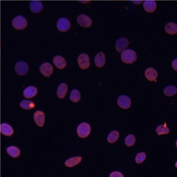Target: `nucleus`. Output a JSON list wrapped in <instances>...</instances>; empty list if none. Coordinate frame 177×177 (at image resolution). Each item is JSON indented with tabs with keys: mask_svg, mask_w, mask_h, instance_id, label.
Wrapping results in <instances>:
<instances>
[{
	"mask_svg": "<svg viewBox=\"0 0 177 177\" xmlns=\"http://www.w3.org/2000/svg\"><path fill=\"white\" fill-rule=\"evenodd\" d=\"M121 59L126 64H132L137 59V55L135 52L131 49L124 50L121 52Z\"/></svg>",
	"mask_w": 177,
	"mask_h": 177,
	"instance_id": "nucleus-1",
	"label": "nucleus"
},
{
	"mask_svg": "<svg viewBox=\"0 0 177 177\" xmlns=\"http://www.w3.org/2000/svg\"><path fill=\"white\" fill-rule=\"evenodd\" d=\"M12 25L15 29L21 31L26 28L27 27V20L23 16H17L12 19Z\"/></svg>",
	"mask_w": 177,
	"mask_h": 177,
	"instance_id": "nucleus-2",
	"label": "nucleus"
},
{
	"mask_svg": "<svg viewBox=\"0 0 177 177\" xmlns=\"http://www.w3.org/2000/svg\"><path fill=\"white\" fill-rule=\"evenodd\" d=\"M91 132V127L86 122L80 124L77 128V135L80 138L87 137Z\"/></svg>",
	"mask_w": 177,
	"mask_h": 177,
	"instance_id": "nucleus-3",
	"label": "nucleus"
},
{
	"mask_svg": "<svg viewBox=\"0 0 177 177\" xmlns=\"http://www.w3.org/2000/svg\"><path fill=\"white\" fill-rule=\"evenodd\" d=\"M77 22L83 28H90L92 25V20L86 14H80L77 18Z\"/></svg>",
	"mask_w": 177,
	"mask_h": 177,
	"instance_id": "nucleus-4",
	"label": "nucleus"
},
{
	"mask_svg": "<svg viewBox=\"0 0 177 177\" xmlns=\"http://www.w3.org/2000/svg\"><path fill=\"white\" fill-rule=\"evenodd\" d=\"M71 27V23L67 18H61L58 19L57 22V28L59 31L65 32L68 31Z\"/></svg>",
	"mask_w": 177,
	"mask_h": 177,
	"instance_id": "nucleus-5",
	"label": "nucleus"
},
{
	"mask_svg": "<svg viewBox=\"0 0 177 177\" xmlns=\"http://www.w3.org/2000/svg\"><path fill=\"white\" fill-rule=\"evenodd\" d=\"M29 70L28 64L25 61H18L15 64V71L19 75H25Z\"/></svg>",
	"mask_w": 177,
	"mask_h": 177,
	"instance_id": "nucleus-6",
	"label": "nucleus"
},
{
	"mask_svg": "<svg viewBox=\"0 0 177 177\" xmlns=\"http://www.w3.org/2000/svg\"><path fill=\"white\" fill-rule=\"evenodd\" d=\"M77 62H78L79 67L83 70H86L90 67V62L88 54H81L77 58Z\"/></svg>",
	"mask_w": 177,
	"mask_h": 177,
	"instance_id": "nucleus-7",
	"label": "nucleus"
},
{
	"mask_svg": "<svg viewBox=\"0 0 177 177\" xmlns=\"http://www.w3.org/2000/svg\"><path fill=\"white\" fill-rule=\"evenodd\" d=\"M117 105L122 109H129L131 105V99L126 96H120L117 99Z\"/></svg>",
	"mask_w": 177,
	"mask_h": 177,
	"instance_id": "nucleus-8",
	"label": "nucleus"
},
{
	"mask_svg": "<svg viewBox=\"0 0 177 177\" xmlns=\"http://www.w3.org/2000/svg\"><path fill=\"white\" fill-rule=\"evenodd\" d=\"M129 45V41L126 38L120 37L115 43V49L118 53H121L124 50L127 49Z\"/></svg>",
	"mask_w": 177,
	"mask_h": 177,
	"instance_id": "nucleus-9",
	"label": "nucleus"
},
{
	"mask_svg": "<svg viewBox=\"0 0 177 177\" xmlns=\"http://www.w3.org/2000/svg\"><path fill=\"white\" fill-rule=\"evenodd\" d=\"M40 71L42 75L49 77L52 74L54 69L52 64L49 63H43L40 67Z\"/></svg>",
	"mask_w": 177,
	"mask_h": 177,
	"instance_id": "nucleus-10",
	"label": "nucleus"
},
{
	"mask_svg": "<svg viewBox=\"0 0 177 177\" xmlns=\"http://www.w3.org/2000/svg\"><path fill=\"white\" fill-rule=\"evenodd\" d=\"M34 119L38 126L43 127L45 121V115L41 111H37L34 114Z\"/></svg>",
	"mask_w": 177,
	"mask_h": 177,
	"instance_id": "nucleus-11",
	"label": "nucleus"
},
{
	"mask_svg": "<svg viewBox=\"0 0 177 177\" xmlns=\"http://www.w3.org/2000/svg\"><path fill=\"white\" fill-rule=\"evenodd\" d=\"M94 63L96 66L98 68H102L104 66L106 63L105 54L102 52H100L97 54L94 59Z\"/></svg>",
	"mask_w": 177,
	"mask_h": 177,
	"instance_id": "nucleus-12",
	"label": "nucleus"
},
{
	"mask_svg": "<svg viewBox=\"0 0 177 177\" xmlns=\"http://www.w3.org/2000/svg\"><path fill=\"white\" fill-rule=\"evenodd\" d=\"M30 10L34 14L41 12L43 9V5L40 1H32L30 3Z\"/></svg>",
	"mask_w": 177,
	"mask_h": 177,
	"instance_id": "nucleus-13",
	"label": "nucleus"
},
{
	"mask_svg": "<svg viewBox=\"0 0 177 177\" xmlns=\"http://www.w3.org/2000/svg\"><path fill=\"white\" fill-rule=\"evenodd\" d=\"M53 63L54 65L60 70H62L66 66V61L65 59L61 55L55 56L53 59Z\"/></svg>",
	"mask_w": 177,
	"mask_h": 177,
	"instance_id": "nucleus-14",
	"label": "nucleus"
},
{
	"mask_svg": "<svg viewBox=\"0 0 177 177\" xmlns=\"http://www.w3.org/2000/svg\"><path fill=\"white\" fill-rule=\"evenodd\" d=\"M145 77L149 81H155L158 77V72L153 68H148L145 71Z\"/></svg>",
	"mask_w": 177,
	"mask_h": 177,
	"instance_id": "nucleus-15",
	"label": "nucleus"
},
{
	"mask_svg": "<svg viewBox=\"0 0 177 177\" xmlns=\"http://www.w3.org/2000/svg\"><path fill=\"white\" fill-rule=\"evenodd\" d=\"M37 94V89L36 87L34 86H28L23 91V96L25 98L31 99L33 98Z\"/></svg>",
	"mask_w": 177,
	"mask_h": 177,
	"instance_id": "nucleus-16",
	"label": "nucleus"
},
{
	"mask_svg": "<svg viewBox=\"0 0 177 177\" xmlns=\"http://www.w3.org/2000/svg\"><path fill=\"white\" fill-rule=\"evenodd\" d=\"M143 7L147 12L153 13L157 8V3L155 1H145Z\"/></svg>",
	"mask_w": 177,
	"mask_h": 177,
	"instance_id": "nucleus-17",
	"label": "nucleus"
},
{
	"mask_svg": "<svg viewBox=\"0 0 177 177\" xmlns=\"http://www.w3.org/2000/svg\"><path fill=\"white\" fill-rule=\"evenodd\" d=\"M0 128H1V132L3 135L10 137L14 133V129H12V126L7 123H2Z\"/></svg>",
	"mask_w": 177,
	"mask_h": 177,
	"instance_id": "nucleus-18",
	"label": "nucleus"
},
{
	"mask_svg": "<svg viewBox=\"0 0 177 177\" xmlns=\"http://www.w3.org/2000/svg\"><path fill=\"white\" fill-rule=\"evenodd\" d=\"M82 157L80 156L74 157L70 158H68V160L64 162V165H65L68 167H72L77 166V164L81 162Z\"/></svg>",
	"mask_w": 177,
	"mask_h": 177,
	"instance_id": "nucleus-19",
	"label": "nucleus"
},
{
	"mask_svg": "<svg viewBox=\"0 0 177 177\" xmlns=\"http://www.w3.org/2000/svg\"><path fill=\"white\" fill-rule=\"evenodd\" d=\"M68 91V86L66 83H61L58 86L57 96L59 99H63L66 96Z\"/></svg>",
	"mask_w": 177,
	"mask_h": 177,
	"instance_id": "nucleus-20",
	"label": "nucleus"
},
{
	"mask_svg": "<svg viewBox=\"0 0 177 177\" xmlns=\"http://www.w3.org/2000/svg\"><path fill=\"white\" fill-rule=\"evenodd\" d=\"M7 152L12 158L18 157L21 154V151L18 147L14 146H8L7 148Z\"/></svg>",
	"mask_w": 177,
	"mask_h": 177,
	"instance_id": "nucleus-21",
	"label": "nucleus"
},
{
	"mask_svg": "<svg viewBox=\"0 0 177 177\" xmlns=\"http://www.w3.org/2000/svg\"><path fill=\"white\" fill-rule=\"evenodd\" d=\"M165 31L167 34L170 35H175L177 33V25L174 23H168L165 27Z\"/></svg>",
	"mask_w": 177,
	"mask_h": 177,
	"instance_id": "nucleus-22",
	"label": "nucleus"
},
{
	"mask_svg": "<svg viewBox=\"0 0 177 177\" xmlns=\"http://www.w3.org/2000/svg\"><path fill=\"white\" fill-rule=\"evenodd\" d=\"M20 107L21 108L25 110H32L35 107V104L32 101L29 100H23L20 102L19 104Z\"/></svg>",
	"mask_w": 177,
	"mask_h": 177,
	"instance_id": "nucleus-23",
	"label": "nucleus"
},
{
	"mask_svg": "<svg viewBox=\"0 0 177 177\" xmlns=\"http://www.w3.org/2000/svg\"><path fill=\"white\" fill-rule=\"evenodd\" d=\"M177 89L176 87L175 86H168L164 90V93L166 95V96L171 97L173 96L176 94Z\"/></svg>",
	"mask_w": 177,
	"mask_h": 177,
	"instance_id": "nucleus-24",
	"label": "nucleus"
},
{
	"mask_svg": "<svg viewBox=\"0 0 177 177\" xmlns=\"http://www.w3.org/2000/svg\"><path fill=\"white\" fill-rule=\"evenodd\" d=\"M119 138V133L117 131H111L109 135L108 136L107 140L110 144H114L115 142L117 141Z\"/></svg>",
	"mask_w": 177,
	"mask_h": 177,
	"instance_id": "nucleus-25",
	"label": "nucleus"
},
{
	"mask_svg": "<svg viewBox=\"0 0 177 177\" xmlns=\"http://www.w3.org/2000/svg\"><path fill=\"white\" fill-rule=\"evenodd\" d=\"M81 93L79 90H73L70 94V99L73 102H77L81 100Z\"/></svg>",
	"mask_w": 177,
	"mask_h": 177,
	"instance_id": "nucleus-26",
	"label": "nucleus"
},
{
	"mask_svg": "<svg viewBox=\"0 0 177 177\" xmlns=\"http://www.w3.org/2000/svg\"><path fill=\"white\" fill-rule=\"evenodd\" d=\"M165 124H162L158 126L157 129L156 131L158 135H166L170 133V129L166 126V123Z\"/></svg>",
	"mask_w": 177,
	"mask_h": 177,
	"instance_id": "nucleus-27",
	"label": "nucleus"
},
{
	"mask_svg": "<svg viewBox=\"0 0 177 177\" xmlns=\"http://www.w3.org/2000/svg\"><path fill=\"white\" fill-rule=\"evenodd\" d=\"M135 140L136 139L134 135L132 134L128 135L125 139V144L128 147H131L135 144Z\"/></svg>",
	"mask_w": 177,
	"mask_h": 177,
	"instance_id": "nucleus-28",
	"label": "nucleus"
},
{
	"mask_svg": "<svg viewBox=\"0 0 177 177\" xmlns=\"http://www.w3.org/2000/svg\"><path fill=\"white\" fill-rule=\"evenodd\" d=\"M146 158V155L145 153H143V152L139 153L137 155V156L135 157V162L137 164H140L142 163L144 161Z\"/></svg>",
	"mask_w": 177,
	"mask_h": 177,
	"instance_id": "nucleus-29",
	"label": "nucleus"
},
{
	"mask_svg": "<svg viewBox=\"0 0 177 177\" xmlns=\"http://www.w3.org/2000/svg\"><path fill=\"white\" fill-rule=\"evenodd\" d=\"M110 177H124V175L119 171H114L110 175Z\"/></svg>",
	"mask_w": 177,
	"mask_h": 177,
	"instance_id": "nucleus-30",
	"label": "nucleus"
},
{
	"mask_svg": "<svg viewBox=\"0 0 177 177\" xmlns=\"http://www.w3.org/2000/svg\"><path fill=\"white\" fill-rule=\"evenodd\" d=\"M176 61H177V59H175L173 60V61L172 62V66H173V69H174V70H175V71L177 70V68H176Z\"/></svg>",
	"mask_w": 177,
	"mask_h": 177,
	"instance_id": "nucleus-31",
	"label": "nucleus"
},
{
	"mask_svg": "<svg viewBox=\"0 0 177 177\" xmlns=\"http://www.w3.org/2000/svg\"><path fill=\"white\" fill-rule=\"evenodd\" d=\"M133 3H135V4H140V3H142V1H133Z\"/></svg>",
	"mask_w": 177,
	"mask_h": 177,
	"instance_id": "nucleus-32",
	"label": "nucleus"
}]
</instances>
